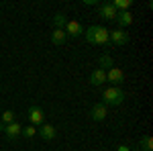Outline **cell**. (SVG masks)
<instances>
[{
	"instance_id": "obj_1",
	"label": "cell",
	"mask_w": 153,
	"mask_h": 151,
	"mask_svg": "<svg viewBox=\"0 0 153 151\" xmlns=\"http://www.w3.org/2000/svg\"><path fill=\"white\" fill-rule=\"evenodd\" d=\"M86 41L92 43V45H106L108 43V29L100 27V25H92L88 31H86Z\"/></svg>"
},
{
	"instance_id": "obj_2",
	"label": "cell",
	"mask_w": 153,
	"mask_h": 151,
	"mask_svg": "<svg viewBox=\"0 0 153 151\" xmlns=\"http://www.w3.org/2000/svg\"><path fill=\"white\" fill-rule=\"evenodd\" d=\"M102 98H104V102H102V104L118 106L123 100H125V90H123L120 86H110V88H106V90H104Z\"/></svg>"
},
{
	"instance_id": "obj_3",
	"label": "cell",
	"mask_w": 153,
	"mask_h": 151,
	"mask_svg": "<svg viewBox=\"0 0 153 151\" xmlns=\"http://www.w3.org/2000/svg\"><path fill=\"white\" fill-rule=\"evenodd\" d=\"M108 41L117 47H123L129 43V35L125 33V29H114V31H108Z\"/></svg>"
},
{
	"instance_id": "obj_4",
	"label": "cell",
	"mask_w": 153,
	"mask_h": 151,
	"mask_svg": "<svg viewBox=\"0 0 153 151\" xmlns=\"http://www.w3.org/2000/svg\"><path fill=\"white\" fill-rule=\"evenodd\" d=\"M0 131H4V135H6V139L8 141H14L16 137H21V131H23V127H21V123H10V125H2L0 123Z\"/></svg>"
},
{
	"instance_id": "obj_5",
	"label": "cell",
	"mask_w": 153,
	"mask_h": 151,
	"mask_svg": "<svg viewBox=\"0 0 153 151\" xmlns=\"http://www.w3.org/2000/svg\"><path fill=\"white\" fill-rule=\"evenodd\" d=\"M106 82H110L112 86H120L125 82V71L120 68H117V65H112L110 70L106 71Z\"/></svg>"
},
{
	"instance_id": "obj_6",
	"label": "cell",
	"mask_w": 153,
	"mask_h": 151,
	"mask_svg": "<svg viewBox=\"0 0 153 151\" xmlns=\"http://www.w3.org/2000/svg\"><path fill=\"white\" fill-rule=\"evenodd\" d=\"M29 121H31V125L35 127V125H43V121H45V115H43V108H39V106H31L29 108Z\"/></svg>"
},
{
	"instance_id": "obj_7",
	"label": "cell",
	"mask_w": 153,
	"mask_h": 151,
	"mask_svg": "<svg viewBox=\"0 0 153 151\" xmlns=\"http://www.w3.org/2000/svg\"><path fill=\"white\" fill-rule=\"evenodd\" d=\"M63 31H65V35L68 37H80L84 35V27L78 21H68L65 27H63Z\"/></svg>"
},
{
	"instance_id": "obj_8",
	"label": "cell",
	"mask_w": 153,
	"mask_h": 151,
	"mask_svg": "<svg viewBox=\"0 0 153 151\" xmlns=\"http://www.w3.org/2000/svg\"><path fill=\"white\" fill-rule=\"evenodd\" d=\"M106 115H108V110H106V104H102V102L94 104V106H92V110H90V116H92V121H96V123L104 121Z\"/></svg>"
},
{
	"instance_id": "obj_9",
	"label": "cell",
	"mask_w": 153,
	"mask_h": 151,
	"mask_svg": "<svg viewBox=\"0 0 153 151\" xmlns=\"http://www.w3.org/2000/svg\"><path fill=\"white\" fill-rule=\"evenodd\" d=\"M98 14L102 19H106V21H114L117 19V8L112 4H100L98 6Z\"/></svg>"
},
{
	"instance_id": "obj_10",
	"label": "cell",
	"mask_w": 153,
	"mask_h": 151,
	"mask_svg": "<svg viewBox=\"0 0 153 151\" xmlns=\"http://www.w3.org/2000/svg\"><path fill=\"white\" fill-rule=\"evenodd\" d=\"M104 82H106V71L104 70L96 68V70L90 74V84H92V86H102Z\"/></svg>"
},
{
	"instance_id": "obj_11",
	"label": "cell",
	"mask_w": 153,
	"mask_h": 151,
	"mask_svg": "<svg viewBox=\"0 0 153 151\" xmlns=\"http://www.w3.org/2000/svg\"><path fill=\"white\" fill-rule=\"evenodd\" d=\"M39 135L43 137L45 141H53L55 139V135H57V131H55V127L53 125H41V129H39Z\"/></svg>"
},
{
	"instance_id": "obj_12",
	"label": "cell",
	"mask_w": 153,
	"mask_h": 151,
	"mask_svg": "<svg viewBox=\"0 0 153 151\" xmlns=\"http://www.w3.org/2000/svg\"><path fill=\"white\" fill-rule=\"evenodd\" d=\"M118 23V27L120 29H125V27H129L131 23H133V14H131L129 10H123V12H117V19H114Z\"/></svg>"
},
{
	"instance_id": "obj_13",
	"label": "cell",
	"mask_w": 153,
	"mask_h": 151,
	"mask_svg": "<svg viewBox=\"0 0 153 151\" xmlns=\"http://www.w3.org/2000/svg\"><path fill=\"white\" fill-rule=\"evenodd\" d=\"M65 39H68L65 31H63V29H55V31H53V35H51V43H53V45H63V43H65Z\"/></svg>"
},
{
	"instance_id": "obj_14",
	"label": "cell",
	"mask_w": 153,
	"mask_h": 151,
	"mask_svg": "<svg viewBox=\"0 0 153 151\" xmlns=\"http://www.w3.org/2000/svg\"><path fill=\"white\" fill-rule=\"evenodd\" d=\"M139 149L153 151V139H151V135H143V137H141V141H139Z\"/></svg>"
},
{
	"instance_id": "obj_15",
	"label": "cell",
	"mask_w": 153,
	"mask_h": 151,
	"mask_svg": "<svg viewBox=\"0 0 153 151\" xmlns=\"http://www.w3.org/2000/svg\"><path fill=\"white\" fill-rule=\"evenodd\" d=\"M98 63H100V70H104V71H106V68H108V70L112 68V57H110L108 53H104V55H100Z\"/></svg>"
},
{
	"instance_id": "obj_16",
	"label": "cell",
	"mask_w": 153,
	"mask_h": 151,
	"mask_svg": "<svg viewBox=\"0 0 153 151\" xmlns=\"http://www.w3.org/2000/svg\"><path fill=\"white\" fill-rule=\"evenodd\" d=\"M68 23V19H65V14L63 12H57L55 16H53V25H55V29H63Z\"/></svg>"
},
{
	"instance_id": "obj_17",
	"label": "cell",
	"mask_w": 153,
	"mask_h": 151,
	"mask_svg": "<svg viewBox=\"0 0 153 151\" xmlns=\"http://www.w3.org/2000/svg\"><path fill=\"white\" fill-rule=\"evenodd\" d=\"M131 4H133V2H131V0H114V2H112V6H114V8H117V10H129V6Z\"/></svg>"
},
{
	"instance_id": "obj_18",
	"label": "cell",
	"mask_w": 153,
	"mask_h": 151,
	"mask_svg": "<svg viewBox=\"0 0 153 151\" xmlns=\"http://www.w3.org/2000/svg\"><path fill=\"white\" fill-rule=\"evenodd\" d=\"M14 118H16V115L12 110H4L2 112V125H10V123H14Z\"/></svg>"
},
{
	"instance_id": "obj_19",
	"label": "cell",
	"mask_w": 153,
	"mask_h": 151,
	"mask_svg": "<svg viewBox=\"0 0 153 151\" xmlns=\"http://www.w3.org/2000/svg\"><path fill=\"white\" fill-rule=\"evenodd\" d=\"M35 133H37V129L33 127V125H29L27 129H23V131H21V135H23V137H27V139H31V137H35Z\"/></svg>"
},
{
	"instance_id": "obj_20",
	"label": "cell",
	"mask_w": 153,
	"mask_h": 151,
	"mask_svg": "<svg viewBox=\"0 0 153 151\" xmlns=\"http://www.w3.org/2000/svg\"><path fill=\"white\" fill-rule=\"evenodd\" d=\"M118 151H129V147H127V145H120V147H118Z\"/></svg>"
}]
</instances>
